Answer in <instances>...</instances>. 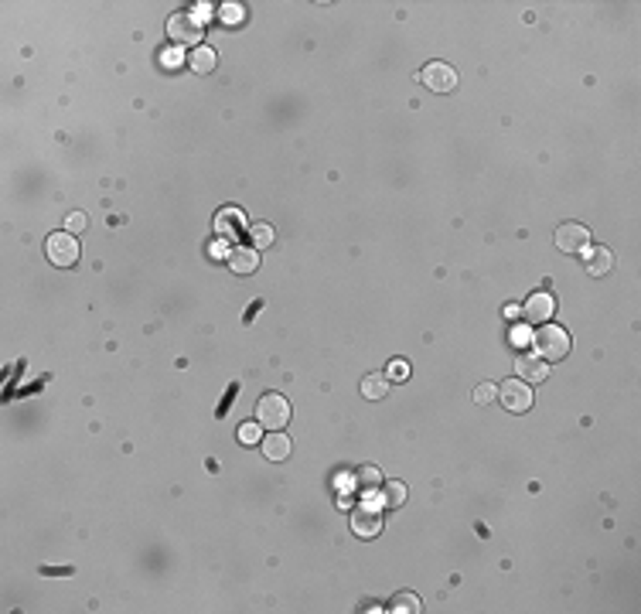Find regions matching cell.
Listing matches in <instances>:
<instances>
[{
    "instance_id": "24",
    "label": "cell",
    "mask_w": 641,
    "mask_h": 614,
    "mask_svg": "<svg viewBox=\"0 0 641 614\" xmlns=\"http://www.w3.org/2000/svg\"><path fill=\"white\" fill-rule=\"evenodd\" d=\"M409 375V366L402 362V359H396V362H389V379H396V382H402Z\"/></svg>"
},
{
    "instance_id": "5",
    "label": "cell",
    "mask_w": 641,
    "mask_h": 614,
    "mask_svg": "<svg viewBox=\"0 0 641 614\" xmlns=\"http://www.w3.org/2000/svg\"><path fill=\"white\" fill-rule=\"evenodd\" d=\"M167 35L174 44H191V48H201V24L191 17V14H171L167 17Z\"/></svg>"
},
{
    "instance_id": "21",
    "label": "cell",
    "mask_w": 641,
    "mask_h": 614,
    "mask_svg": "<svg viewBox=\"0 0 641 614\" xmlns=\"http://www.w3.org/2000/svg\"><path fill=\"white\" fill-rule=\"evenodd\" d=\"M393 611H409V614H416V611H420V601H416L413 594H400V597L393 601Z\"/></svg>"
},
{
    "instance_id": "2",
    "label": "cell",
    "mask_w": 641,
    "mask_h": 614,
    "mask_svg": "<svg viewBox=\"0 0 641 614\" xmlns=\"http://www.w3.org/2000/svg\"><path fill=\"white\" fill-rule=\"evenodd\" d=\"M379 509H382V502H379V495H375V491H372V495H365V502L352 509V529H355V536H361V539L379 536V529H382Z\"/></svg>"
},
{
    "instance_id": "19",
    "label": "cell",
    "mask_w": 641,
    "mask_h": 614,
    "mask_svg": "<svg viewBox=\"0 0 641 614\" xmlns=\"http://www.w3.org/2000/svg\"><path fill=\"white\" fill-rule=\"evenodd\" d=\"M249 236H253V243H256V249H263V246H270V243H273V229H270L266 222L253 225V229H249Z\"/></svg>"
},
{
    "instance_id": "1",
    "label": "cell",
    "mask_w": 641,
    "mask_h": 614,
    "mask_svg": "<svg viewBox=\"0 0 641 614\" xmlns=\"http://www.w3.org/2000/svg\"><path fill=\"white\" fill-rule=\"evenodd\" d=\"M532 345H536V352H539L542 362H560V359H566V352H570V334L556 325H542L532 334Z\"/></svg>"
},
{
    "instance_id": "29",
    "label": "cell",
    "mask_w": 641,
    "mask_h": 614,
    "mask_svg": "<svg viewBox=\"0 0 641 614\" xmlns=\"http://www.w3.org/2000/svg\"><path fill=\"white\" fill-rule=\"evenodd\" d=\"M164 65H167V69H174V65H178V55H174V51H167V55H164Z\"/></svg>"
},
{
    "instance_id": "12",
    "label": "cell",
    "mask_w": 641,
    "mask_h": 614,
    "mask_svg": "<svg viewBox=\"0 0 641 614\" xmlns=\"http://www.w3.org/2000/svg\"><path fill=\"white\" fill-rule=\"evenodd\" d=\"M259 444H263L266 461H287V457H290V450H293V441H290L287 434H280V430L266 434V441H259Z\"/></svg>"
},
{
    "instance_id": "10",
    "label": "cell",
    "mask_w": 641,
    "mask_h": 614,
    "mask_svg": "<svg viewBox=\"0 0 641 614\" xmlns=\"http://www.w3.org/2000/svg\"><path fill=\"white\" fill-rule=\"evenodd\" d=\"M242 229H246V215H242L239 208H222V212L215 215V232H219V239H236Z\"/></svg>"
},
{
    "instance_id": "6",
    "label": "cell",
    "mask_w": 641,
    "mask_h": 614,
    "mask_svg": "<svg viewBox=\"0 0 641 614\" xmlns=\"http://www.w3.org/2000/svg\"><path fill=\"white\" fill-rule=\"evenodd\" d=\"M556 246L563 253H587L590 249V229L580 222H563L556 229Z\"/></svg>"
},
{
    "instance_id": "27",
    "label": "cell",
    "mask_w": 641,
    "mask_h": 614,
    "mask_svg": "<svg viewBox=\"0 0 641 614\" xmlns=\"http://www.w3.org/2000/svg\"><path fill=\"white\" fill-rule=\"evenodd\" d=\"M229 253H232V249H229V239H215V243H212V256H225V259H229Z\"/></svg>"
},
{
    "instance_id": "20",
    "label": "cell",
    "mask_w": 641,
    "mask_h": 614,
    "mask_svg": "<svg viewBox=\"0 0 641 614\" xmlns=\"http://www.w3.org/2000/svg\"><path fill=\"white\" fill-rule=\"evenodd\" d=\"M239 441L242 444H259V441H263V427H259V420H256V423H242L239 427Z\"/></svg>"
},
{
    "instance_id": "17",
    "label": "cell",
    "mask_w": 641,
    "mask_h": 614,
    "mask_svg": "<svg viewBox=\"0 0 641 614\" xmlns=\"http://www.w3.org/2000/svg\"><path fill=\"white\" fill-rule=\"evenodd\" d=\"M379 502H382L386 509H400L402 502H406V485H402V481H389V485L382 488V495H379Z\"/></svg>"
},
{
    "instance_id": "13",
    "label": "cell",
    "mask_w": 641,
    "mask_h": 614,
    "mask_svg": "<svg viewBox=\"0 0 641 614\" xmlns=\"http://www.w3.org/2000/svg\"><path fill=\"white\" fill-rule=\"evenodd\" d=\"M256 266H259L256 246H236V249L229 253V270H236V273H253Z\"/></svg>"
},
{
    "instance_id": "15",
    "label": "cell",
    "mask_w": 641,
    "mask_h": 614,
    "mask_svg": "<svg viewBox=\"0 0 641 614\" xmlns=\"http://www.w3.org/2000/svg\"><path fill=\"white\" fill-rule=\"evenodd\" d=\"M389 393V379L386 375H365L361 379V396L365 400H382Z\"/></svg>"
},
{
    "instance_id": "4",
    "label": "cell",
    "mask_w": 641,
    "mask_h": 614,
    "mask_svg": "<svg viewBox=\"0 0 641 614\" xmlns=\"http://www.w3.org/2000/svg\"><path fill=\"white\" fill-rule=\"evenodd\" d=\"M44 253H48V259H51L55 266H76V259H79V243H76L72 232H51L48 243H44Z\"/></svg>"
},
{
    "instance_id": "16",
    "label": "cell",
    "mask_w": 641,
    "mask_h": 614,
    "mask_svg": "<svg viewBox=\"0 0 641 614\" xmlns=\"http://www.w3.org/2000/svg\"><path fill=\"white\" fill-rule=\"evenodd\" d=\"M379 485H382V471H379V468H372V464H368V468H361L359 475H355V488H359L361 495H372Z\"/></svg>"
},
{
    "instance_id": "14",
    "label": "cell",
    "mask_w": 641,
    "mask_h": 614,
    "mask_svg": "<svg viewBox=\"0 0 641 614\" xmlns=\"http://www.w3.org/2000/svg\"><path fill=\"white\" fill-rule=\"evenodd\" d=\"M583 256H587V273H590V277H604V273H610V270H614V253H610V249H604V246L587 249Z\"/></svg>"
},
{
    "instance_id": "7",
    "label": "cell",
    "mask_w": 641,
    "mask_h": 614,
    "mask_svg": "<svg viewBox=\"0 0 641 614\" xmlns=\"http://www.w3.org/2000/svg\"><path fill=\"white\" fill-rule=\"evenodd\" d=\"M498 400H502V407L508 409V413H525V409L532 407V389H529V382H522V379H508V382L498 389Z\"/></svg>"
},
{
    "instance_id": "22",
    "label": "cell",
    "mask_w": 641,
    "mask_h": 614,
    "mask_svg": "<svg viewBox=\"0 0 641 614\" xmlns=\"http://www.w3.org/2000/svg\"><path fill=\"white\" fill-rule=\"evenodd\" d=\"M495 396H498V389H495V386H491V382H481L478 389H475V400H478L481 407H484V403H491V400H495Z\"/></svg>"
},
{
    "instance_id": "8",
    "label": "cell",
    "mask_w": 641,
    "mask_h": 614,
    "mask_svg": "<svg viewBox=\"0 0 641 614\" xmlns=\"http://www.w3.org/2000/svg\"><path fill=\"white\" fill-rule=\"evenodd\" d=\"M420 82L430 89V92H450L457 85V72L447 65V62H430L423 72H420Z\"/></svg>"
},
{
    "instance_id": "28",
    "label": "cell",
    "mask_w": 641,
    "mask_h": 614,
    "mask_svg": "<svg viewBox=\"0 0 641 614\" xmlns=\"http://www.w3.org/2000/svg\"><path fill=\"white\" fill-rule=\"evenodd\" d=\"M195 7H198V10H195L191 17H195V21H198V24H201V21H205V17L212 14V7H208V3H195Z\"/></svg>"
},
{
    "instance_id": "11",
    "label": "cell",
    "mask_w": 641,
    "mask_h": 614,
    "mask_svg": "<svg viewBox=\"0 0 641 614\" xmlns=\"http://www.w3.org/2000/svg\"><path fill=\"white\" fill-rule=\"evenodd\" d=\"M515 372H519L522 382H542L546 375H549V362H542L539 355H519V362H515Z\"/></svg>"
},
{
    "instance_id": "9",
    "label": "cell",
    "mask_w": 641,
    "mask_h": 614,
    "mask_svg": "<svg viewBox=\"0 0 641 614\" xmlns=\"http://www.w3.org/2000/svg\"><path fill=\"white\" fill-rule=\"evenodd\" d=\"M553 311H556V300H553L546 290H536V293L525 300V307H522V318H525L529 325H546V321L553 318Z\"/></svg>"
},
{
    "instance_id": "3",
    "label": "cell",
    "mask_w": 641,
    "mask_h": 614,
    "mask_svg": "<svg viewBox=\"0 0 641 614\" xmlns=\"http://www.w3.org/2000/svg\"><path fill=\"white\" fill-rule=\"evenodd\" d=\"M256 420H259V427H266V430H283L287 420H290V403H287V396H280V393H266V396L256 403Z\"/></svg>"
},
{
    "instance_id": "26",
    "label": "cell",
    "mask_w": 641,
    "mask_h": 614,
    "mask_svg": "<svg viewBox=\"0 0 641 614\" xmlns=\"http://www.w3.org/2000/svg\"><path fill=\"white\" fill-rule=\"evenodd\" d=\"M242 14H246V10H242L239 3H225V10H222V17H225L229 24H236V21H242Z\"/></svg>"
},
{
    "instance_id": "18",
    "label": "cell",
    "mask_w": 641,
    "mask_h": 614,
    "mask_svg": "<svg viewBox=\"0 0 641 614\" xmlns=\"http://www.w3.org/2000/svg\"><path fill=\"white\" fill-rule=\"evenodd\" d=\"M188 62H191V69H195V72L205 76V72H212V69H215V51H212V48H195Z\"/></svg>"
},
{
    "instance_id": "23",
    "label": "cell",
    "mask_w": 641,
    "mask_h": 614,
    "mask_svg": "<svg viewBox=\"0 0 641 614\" xmlns=\"http://www.w3.org/2000/svg\"><path fill=\"white\" fill-rule=\"evenodd\" d=\"M65 225H69V232H72V236L82 232V229H85V212H72V215L65 219Z\"/></svg>"
},
{
    "instance_id": "25",
    "label": "cell",
    "mask_w": 641,
    "mask_h": 614,
    "mask_svg": "<svg viewBox=\"0 0 641 614\" xmlns=\"http://www.w3.org/2000/svg\"><path fill=\"white\" fill-rule=\"evenodd\" d=\"M529 341H532V331H529V327H525V325H522V327H515V331H512V345H519V348H525Z\"/></svg>"
}]
</instances>
